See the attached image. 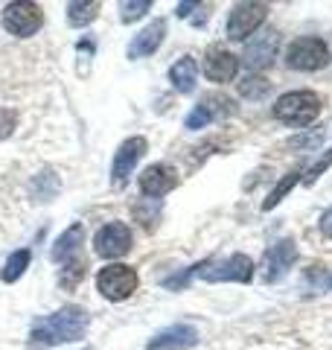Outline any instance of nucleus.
Instances as JSON below:
<instances>
[{"label":"nucleus","instance_id":"nucleus-1","mask_svg":"<svg viewBox=\"0 0 332 350\" xmlns=\"http://www.w3.org/2000/svg\"><path fill=\"white\" fill-rule=\"evenodd\" d=\"M87 324H91V315L82 306H61L59 312L47 315V319H38L32 324L29 333V347H50V345H68L82 338Z\"/></svg>","mask_w":332,"mask_h":350},{"label":"nucleus","instance_id":"nucleus-2","mask_svg":"<svg viewBox=\"0 0 332 350\" xmlns=\"http://www.w3.org/2000/svg\"><path fill=\"white\" fill-rule=\"evenodd\" d=\"M271 114L286 126H309L320 114V96L312 91H289L274 103Z\"/></svg>","mask_w":332,"mask_h":350},{"label":"nucleus","instance_id":"nucleus-3","mask_svg":"<svg viewBox=\"0 0 332 350\" xmlns=\"http://www.w3.org/2000/svg\"><path fill=\"white\" fill-rule=\"evenodd\" d=\"M286 64H289L292 70L312 73V70H320L329 64V50H327V44L315 36L294 38L289 44V50H286Z\"/></svg>","mask_w":332,"mask_h":350},{"label":"nucleus","instance_id":"nucleus-4","mask_svg":"<svg viewBox=\"0 0 332 350\" xmlns=\"http://www.w3.org/2000/svg\"><path fill=\"white\" fill-rule=\"evenodd\" d=\"M137 271L131 266H123V262H114V266L99 269L96 275V289L102 298L108 301H126L137 292Z\"/></svg>","mask_w":332,"mask_h":350},{"label":"nucleus","instance_id":"nucleus-5","mask_svg":"<svg viewBox=\"0 0 332 350\" xmlns=\"http://www.w3.org/2000/svg\"><path fill=\"white\" fill-rule=\"evenodd\" d=\"M44 24V9L38 3H29V0H15L3 9V29L12 32L18 38H29L36 36Z\"/></svg>","mask_w":332,"mask_h":350},{"label":"nucleus","instance_id":"nucleus-6","mask_svg":"<svg viewBox=\"0 0 332 350\" xmlns=\"http://www.w3.org/2000/svg\"><path fill=\"white\" fill-rule=\"evenodd\" d=\"M202 278L207 283H251L253 280V260L245 254H230L221 262H210L202 269Z\"/></svg>","mask_w":332,"mask_h":350},{"label":"nucleus","instance_id":"nucleus-7","mask_svg":"<svg viewBox=\"0 0 332 350\" xmlns=\"http://www.w3.org/2000/svg\"><path fill=\"white\" fill-rule=\"evenodd\" d=\"M268 18V6L265 3H236L234 12L227 18V38L230 41H245L262 27Z\"/></svg>","mask_w":332,"mask_h":350},{"label":"nucleus","instance_id":"nucleus-8","mask_svg":"<svg viewBox=\"0 0 332 350\" xmlns=\"http://www.w3.org/2000/svg\"><path fill=\"white\" fill-rule=\"evenodd\" d=\"M94 248H96V254L105 257V260H117V257L128 254V251H131V231H128V225L126 222H108V225H102L96 231V237H94Z\"/></svg>","mask_w":332,"mask_h":350},{"label":"nucleus","instance_id":"nucleus-9","mask_svg":"<svg viewBox=\"0 0 332 350\" xmlns=\"http://www.w3.org/2000/svg\"><path fill=\"white\" fill-rule=\"evenodd\" d=\"M146 155V137H128L126 144H120L117 155H114V163H111V184L120 190L128 184V175L135 172L137 161Z\"/></svg>","mask_w":332,"mask_h":350},{"label":"nucleus","instance_id":"nucleus-10","mask_svg":"<svg viewBox=\"0 0 332 350\" xmlns=\"http://www.w3.org/2000/svg\"><path fill=\"white\" fill-rule=\"evenodd\" d=\"M297 260V245L294 239H277V243L265 251L262 257V280L277 283L286 278V271L292 269V262Z\"/></svg>","mask_w":332,"mask_h":350},{"label":"nucleus","instance_id":"nucleus-11","mask_svg":"<svg viewBox=\"0 0 332 350\" xmlns=\"http://www.w3.org/2000/svg\"><path fill=\"white\" fill-rule=\"evenodd\" d=\"M178 187V172L169 163H152L140 172V190L146 199H161V196L172 193Z\"/></svg>","mask_w":332,"mask_h":350},{"label":"nucleus","instance_id":"nucleus-12","mask_svg":"<svg viewBox=\"0 0 332 350\" xmlns=\"http://www.w3.org/2000/svg\"><path fill=\"white\" fill-rule=\"evenodd\" d=\"M230 111H234V103H230L227 96L207 94L204 100L198 103L190 114H186V120H184V129L198 131V129H204L207 123H213L216 117H221V114H230Z\"/></svg>","mask_w":332,"mask_h":350},{"label":"nucleus","instance_id":"nucleus-13","mask_svg":"<svg viewBox=\"0 0 332 350\" xmlns=\"http://www.w3.org/2000/svg\"><path fill=\"white\" fill-rule=\"evenodd\" d=\"M198 345V330L193 324H172L149 338V350H186Z\"/></svg>","mask_w":332,"mask_h":350},{"label":"nucleus","instance_id":"nucleus-14","mask_svg":"<svg viewBox=\"0 0 332 350\" xmlns=\"http://www.w3.org/2000/svg\"><path fill=\"white\" fill-rule=\"evenodd\" d=\"M239 70V59L234 56L230 50H221V47H210L204 53V76L210 82H219L225 85L236 76Z\"/></svg>","mask_w":332,"mask_h":350},{"label":"nucleus","instance_id":"nucleus-15","mask_svg":"<svg viewBox=\"0 0 332 350\" xmlns=\"http://www.w3.org/2000/svg\"><path fill=\"white\" fill-rule=\"evenodd\" d=\"M277 44H280V36H277V29H265L262 36H257L253 41H248L245 59H242V62H245V68H251V70L265 68V64L274 59Z\"/></svg>","mask_w":332,"mask_h":350},{"label":"nucleus","instance_id":"nucleus-16","mask_svg":"<svg viewBox=\"0 0 332 350\" xmlns=\"http://www.w3.org/2000/svg\"><path fill=\"white\" fill-rule=\"evenodd\" d=\"M166 36V21L163 18H154L149 27H143L135 38L128 44V59H143V56H152L154 50L163 44Z\"/></svg>","mask_w":332,"mask_h":350},{"label":"nucleus","instance_id":"nucleus-17","mask_svg":"<svg viewBox=\"0 0 332 350\" xmlns=\"http://www.w3.org/2000/svg\"><path fill=\"white\" fill-rule=\"evenodd\" d=\"M82 239H85V228H82V222H76V225H70L68 231H64L59 239H55V245H53V251H50V257L55 260V262H68V260H73V254L79 251V245H82Z\"/></svg>","mask_w":332,"mask_h":350},{"label":"nucleus","instance_id":"nucleus-18","mask_svg":"<svg viewBox=\"0 0 332 350\" xmlns=\"http://www.w3.org/2000/svg\"><path fill=\"white\" fill-rule=\"evenodd\" d=\"M195 76H198V68H195V59L193 56H181L178 62L169 68V82L178 94H190L195 88Z\"/></svg>","mask_w":332,"mask_h":350},{"label":"nucleus","instance_id":"nucleus-19","mask_svg":"<svg viewBox=\"0 0 332 350\" xmlns=\"http://www.w3.org/2000/svg\"><path fill=\"white\" fill-rule=\"evenodd\" d=\"M301 175H303V167H294L292 172H286L283 175V178L280 181H277V187L268 193V199H265L262 202V211H274V207L277 204H280L283 199H286V196H289L292 193V187H294V184L297 181H301Z\"/></svg>","mask_w":332,"mask_h":350},{"label":"nucleus","instance_id":"nucleus-20","mask_svg":"<svg viewBox=\"0 0 332 350\" xmlns=\"http://www.w3.org/2000/svg\"><path fill=\"white\" fill-rule=\"evenodd\" d=\"M99 15V3L96 0H73L68 6V21L70 27H87L91 21H96Z\"/></svg>","mask_w":332,"mask_h":350},{"label":"nucleus","instance_id":"nucleus-21","mask_svg":"<svg viewBox=\"0 0 332 350\" xmlns=\"http://www.w3.org/2000/svg\"><path fill=\"white\" fill-rule=\"evenodd\" d=\"M29 260H32V251L29 248H18L12 257L6 260V266H3V283H15V280H20V275L29 269Z\"/></svg>","mask_w":332,"mask_h":350},{"label":"nucleus","instance_id":"nucleus-22","mask_svg":"<svg viewBox=\"0 0 332 350\" xmlns=\"http://www.w3.org/2000/svg\"><path fill=\"white\" fill-rule=\"evenodd\" d=\"M135 219L146 228V231H154L161 222V202L158 199H140L135 204Z\"/></svg>","mask_w":332,"mask_h":350},{"label":"nucleus","instance_id":"nucleus-23","mask_svg":"<svg viewBox=\"0 0 332 350\" xmlns=\"http://www.w3.org/2000/svg\"><path fill=\"white\" fill-rule=\"evenodd\" d=\"M85 271H87V266H85V260H68V266L61 269V275H59V286H64V289H76L79 283L85 280Z\"/></svg>","mask_w":332,"mask_h":350},{"label":"nucleus","instance_id":"nucleus-24","mask_svg":"<svg viewBox=\"0 0 332 350\" xmlns=\"http://www.w3.org/2000/svg\"><path fill=\"white\" fill-rule=\"evenodd\" d=\"M271 91V82L265 79V76H251V79L239 82V94L245 96V100H265Z\"/></svg>","mask_w":332,"mask_h":350},{"label":"nucleus","instance_id":"nucleus-25","mask_svg":"<svg viewBox=\"0 0 332 350\" xmlns=\"http://www.w3.org/2000/svg\"><path fill=\"white\" fill-rule=\"evenodd\" d=\"M32 190H36V196H38L41 202H50V199H53V193L59 190V178H55L50 170H44L38 178H36V184H32Z\"/></svg>","mask_w":332,"mask_h":350},{"label":"nucleus","instance_id":"nucleus-26","mask_svg":"<svg viewBox=\"0 0 332 350\" xmlns=\"http://www.w3.org/2000/svg\"><path fill=\"white\" fill-rule=\"evenodd\" d=\"M152 9V0H131V3H120V21L123 24H135Z\"/></svg>","mask_w":332,"mask_h":350},{"label":"nucleus","instance_id":"nucleus-27","mask_svg":"<svg viewBox=\"0 0 332 350\" xmlns=\"http://www.w3.org/2000/svg\"><path fill=\"white\" fill-rule=\"evenodd\" d=\"M289 144L294 149H318L320 144H324V129H312V131H306V135H297L292 137Z\"/></svg>","mask_w":332,"mask_h":350},{"label":"nucleus","instance_id":"nucleus-28","mask_svg":"<svg viewBox=\"0 0 332 350\" xmlns=\"http://www.w3.org/2000/svg\"><path fill=\"white\" fill-rule=\"evenodd\" d=\"M18 126V114L12 108H0V140H6Z\"/></svg>","mask_w":332,"mask_h":350},{"label":"nucleus","instance_id":"nucleus-29","mask_svg":"<svg viewBox=\"0 0 332 350\" xmlns=\"http://www.w3.org/2000/svg\"><path fill=\"white\" fill-rule=\"evenodd\" d=\"M306 278L309 280H315V289L318 292H329L332 289V275H324V271H320V266H312L306 271Z\"/></svg>","mask_w":332,"mask_h":350},{"label":"nucleus","instance_id":"nucleus-30","mask_svg":"<svg viewBox=\"0 0 332 350\" xmlns=\"http://www.w3.org/2000/svg\"><path fill=\"white\" fill-rule=\"evenodd\" d=\"M329 167H332V149H329L327 155H324V158H320V161L315 163V167H309V172H306V178H303V181H306V184H315V181L320 178V172H324V170H329Z\"/></svg>","mask_w":332,"mask_h":350},{"label":"nucleus","instance_id":"nucleus-31","mask_svg":"<svg viewBox=\"0 0 332 350\" xmlns=\"http://www.w3.org/2000/svg\"><path fill=\"white\" fill-rule=\"evenodd\" d=\"M320 234L332 239V207H329V211H327L324 216H320Z\"/></svg>","mask_w":332,"mask_h":350},{"label":"nucleus","instance_id":"nucleus-32","mask_svg":"<svg viewBox=\"0 0 332 350\" xmlns=\"http://www.w3.org/2000/svg\"><path fill=\"white\" fill-rule=\"evenodd\" d=\"M193 9H198V3H178V12H175V15H178V18H186V15L193 12Z\"/></svg>","mask_w":332,"mask_h":350}]
</instances>
